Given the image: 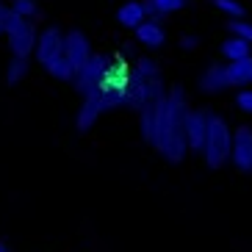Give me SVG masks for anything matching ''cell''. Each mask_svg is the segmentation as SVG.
Masks as SVG:
<instances>
[{"label":"cell","mask_w":252,"mask_h":252,"mask_svg":"<svg viewBox=\"0 0 252 252\" xmlns=\"http://www.w3.org/2000/svg\"><path fill=\"white\" fill-rule=\"evenodd\" d=\"M169 97V141H166V150H163V158L169 163H183L189 156V147H186V114L191 108L189 103V89H186L180 81L169 83L166 89Z\"/></svg>","instance_id":"1"},{"label":"cell","mask_w":252,"mask_h":252,"mask_svg":"<svg viewBox=\"0 0 252 252\" xmlns=\"http://www.w3.org/2000/svg\"><path fill=\"white\" fill-rule=\"evenodd\" d=\"M0 28H3V36H6L8 53L14 59H28L33 56V45H36V25L33 20H23L17 17L11 8H3V17H0Z\"/></svg>","instance_id":"2"},{"label":"cell","mask_w":252,"mask_h":252,"mask_svg":"<svg viewBox=\"0 0 252 252\" xmlns=\"http://www.w3.org/2000/svg\"><path fill=\"white\" fill-rule=\"evenodd\" d=\"M230 147H233V127L222 114H214L208 122V136L202 147V161L208 169H222L230 161Z\"/></svg>","instance_id":"3"},{"label":"cell","mask_w":252,"mask_h":252,"mask_svg":"<svg viewBox=\"0 0 252 252\" xmlns=\"http://www.w3.org/2000/svg\"><path fill=\"white\" fill-rule=\"evenodd\" d=\"M214 108L208 105H191L189 114H186V147L189 153H197L202 156V147H205V136H208V122L214 117Z\"/></svg>","instance_id":"4"},{"label":"cell","mask_w":252,"mask_h":252,"mask_svg":"<svg viewBox=\"0 0 252 252\" xmlns=\"http://www.w3.org/2000/svg\"><path fill=\"white\" fill-rule=\"evenodd\" d=\"M64 56V31L56 23H47L42 31H36V45H33V59L47 67L56 59Z\"/></svg>","instance_id":"5"},{"label":"cell","mask_w":252,"mask_h":252,"mask_svg":"<svg viewBox=\"0 0 252 252\" xmlns=\"http://www.w3.org/2000/svg\"><path fill=\"white\" fill-rule=\"evenodd\" d=\"M64 59H69V64L75 67V72L92 64L94 50H92V42H89V36H86L83 28L64 31Z\"/></svg>","instance_id":"6"},{"label":"cell","mask_w":252,"mask_h":252,"mask_svg":"<svg viewBox=\"0 0 252 252\" xmlns=\"http://www.w3.org/2000/svg\"><path fill=\"white\" fill-rule=\"evenodd\" d=\"M230 163L236 166L238 175H250L252 172V127L241 122L233 127V147H230Z\"/></svg>","instance_id":"7"},{"label":"cell","mask_w":252,"mask_h":252,"mask_svg":"<svg viewBox=\"0 0 252 252\" xmlns=\"http://www.w3.org/2000/svg\"><path fill=\"white\" fill-rule=\"evenodd\" d=\"M166 89H169V83H161L156 100V119H153V150L161 156L166 150V141H169V97H166Z\"/></svg>","instance_id":"8"},{"label":"cell","mask_w":252,"mask_h":252,"mask_svg":"<svg viewBox=\"0 0 252 252\" xmlns=\"http://www.w3.org/2000/svg\"><path fill=\"white\" fill-rule=\"evenodd\" d=\"M103 114H105V94L83 97L81 105H78V114H75V130H78V133H89L92 127L100 122Z\"/></svg>","instance_id":"9"},{"label":"cell","mask_w":252,"mask_h":252,"mask_svg":"<svg viewBox=\"0 0 252 252\" xmlns=\"http://www.w3.org/2000/svg\"><path fill=\"white\" fill-rule=\"evenodd\" d=\"M197 89L202 94H222V92L230 89L227 72H224V61H214L208 64L205 69L200 72V81H197Z\"/></svg>","instance_id":"10"},{"label":"cell","mask_w":252,"mask_h":252,"mask_svg":"<svg viewBox=\"0 0 252 252\" xmlns=\"http://www.w3.org/2000/svg\"><path fill=\"white\" fill-rule=\"evenodd\" d=\"M117 25L125 31H136L141 23H147V14H144V6L141 0H125L122 6L117 8Z\"/></svg>","instance_id":"11"},{"label":"cell","mask_w":252,"mask_h":252,"mask_svg":"<svg viewBox=\"0 0 252 252\" xmlns=\"http://www.w3.org/2000/svg\"><path fill=\"white\" fill-rule=\"evenodd\" d=\"M224 72H227L230 86L247 89V86L252 83V56H247V59H238V61H230V64H224Z\"/></svg>","instance_id":"12"},{"label":"cell","mask_w":252,"mask_h":252,"mask_svg":"<svg viewBox=\"0 0 252 252\" xmlns=\"http://www.w3.org/2000/svg\"><path fill=\"white\" fill-rule=\"evenodd\" d=\"M133 36L141 47H150V50L166 45V31H163V25H156V23H141L133 31Z\"/></svg>","instance_id":"13"},{"label":"cell","mask_w":252,"mask_h":252,"mask_svg":"<svg viewBox=\"0 0 252 252\" xmlns=\"http://www.w3.org/2000/svg\"><path fill=\"white\" fill-rule=\"evenodd\" d=\"M31 75V61L28 59H8L6 64V72H3V83H6V89H14V86H20V83L25 81Z\"/></svg>","instance_id":"14"},{"label":"cell","mask_w":252,"mask_h":252,"mask_svg":"<svg viewBox=\"0 0 252 252\" xmlns=\"http://www.w3.org/2000/svg\"><path fill=\"white\" fill-rule=\"evenodd\" d=\"M247 56H252V47L247 45V42H241L238 36H227L222 45H219V59H222L224 64L238 61V59H247Z\"/></svg>","instance_id":"15"},{"label":"cell","mask_w":252,"mask_h":252,"mask_svg":"<svg viewBox=\"0 0 252 252\" xmlns=\"http://www.w3.org/2000/svg\"><path fill=\"white\" fill-rule=\"evenodd\" d=\"M45 72H47V78L56 81V83H69V86H72V81H75V67L69 64V59H64V56L56 59L53 64H47Z\"/></svg>","instance_id":"16"},{"label":"cell","mask_w":252,"mask_h":252,"mask_svg":"<svg viewBox=\"0 0 252 252\" xmlns=\"http://www.w3.org/2000/svg\"><path fill=\"white\" fill-rule=\"evenodd\" d=\"M216 11H222L230 20H247V8L238 3V0H214Z\"/></svg>","instance_id":"17"},{"label":"cell","mask_w":252,"mask_h":252,"mask_svg":"<svg viewBox=\"0 0 252 252\" xmlns=\"http://www.w3.org/2000/svg\"><path fill=\"white\" fill-rule=\"evenodd\" d=\"M227 33L230 36H238L241 42L252 47V23L250 20H230L227 23Z\"/></svg>","instance_id":"18"},{"label":"cell","mask_w":252,"mask_h":252,"mask_svg":"<svg viewBox=\"0 0 252 252\" xmlns=\"http://www.w3.org/2000/svg\"><path fill=\"white\" fill-rule=\"evenodd\" d=\"M8 8H11L17 17H23V20H33V17L39 14V3L36 0H11Z\"/></svg>","instance_id":"19"},{"label":"cell","mask_w":252,"mask_h":252,"mask_svg":"<svg viewBox=\"0 0 252 252\" xmlns=\"http://www.w3.org/2000/svg\"><path fill=\"white\" fill-rule=\"evenodd\" d=\"M139 75L144 78H161V64H158L156 56H139Z\"/></svg>","instance_id":"20"},{"label":"cell","mask_w":252,"mask_h":252,"mask_svg":"<svg viewBox=\"0 0 252 252\" xmlns=\"http://www.w3.org/2000/svg\"><path fill=\"white\" fill-rule=\"evenodd\" d=\"M233 105H236L238 114H244V117H252V89H238L236 97H233Z\"/></svg>","instance_id":"21"},{"label":"cell","mask_w":252,"mask_h":252,"mask_svg":"<svg viewBox=\"0 0 252 252\" xmlns=\"http://www.w3.org/2000/svg\"><path fill=\"white\" fill-rule=\"evenodd\" d=\"M186 3H189V0H153V6L158 8V14H161V17H169V14L183 11Z\"/></svg>","instance_id":"22"},{"label":"cell","mask_w":252,"mask_h":252,"mask_svg":"<svg viewBox=\"0 0 252 252\" xmlns=\"http://www.w3.org/2000/svg\"><path fill=\"white\" fill-rule=\"evenodd\" d=\"M180 47L183 50H197L200 47V36L197 33H180Z\"/></svg>","instance_id":"23"},{"label":"cell","mask_w":252,"mask_h":252,"mask_svg":"<svg viewBox=\"0 0 252 252\" xmlns=\"http://www.w3.org/2000/svg\"><path fill=\"white\" fill-rule=\"evenodd\" d=\"M0 252H14L11 241H6V238H0Z\"/></svg>","instance_id":"24"},{"label":"cell","mask_w":252,"mask_h":252,"mask_svg":"<svg viewBox=\"0 0 252 252\" xmlns=\"http://www.w3.org/2000/svg\"><path fill=\"white\" fill-rule=\"evenodd\" d=\"M36 3H39V0H36Z\"/></svg>","instance_id":"25"}]
</instances>
